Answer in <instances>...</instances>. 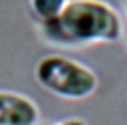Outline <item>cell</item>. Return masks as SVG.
I'll return each instance as SVG.
<instances>
[{
    "label": "cell",
    "mask_w": 127,
    "mask_h": 125,
    "mask_svg": "<svg viewBox=\"0 0 127 125\" xmlns=\"http://www.w3.org/2000/svg\"><path fill=\"white\" fill-rule=\"evenodd\" d=\"M38 107L25 95L0 90V125H37Z\"/></svg>",
    "instance_id": "cell-3"
},
{
    "label": "cell",
    "mask_w": 127,
    "mask_h": 125,
    "mask_svg": "<svg viewBox=\"0 0 127 125\" xmlns=\"http://www.w3.org/2000/svg\"><path fill=\"white\" fill-rule=\"evenodd\" d=\"M67 3L69 0H30L32 10L42 22L55 19Z\"/></svg>",
    "instance_id": "cell-4"
},
{
    "label": "cell",
    "mask_w": 127,
    "mask_h": 125,
    "mask_svg": "<svg viewBox=\"0 0 127 125\" xmlns=\"http://www.w3.org/2000/svg\"><path fill=\"white\" fill-rule=\"evenodd\" d=\"M47 37L64 45L117 42L124 33L119 13L102 0H69L55 19L42 22Z\"/></svg>",
    "instance_id": "cell-1"
},
{
    "label": "cell",
    "mask_w": 127,
    "mask_h": 125,
    "mask_svg": "<svg viewBox=\"0 0 127 125\" xmlns=\"http://www.w3.org/2000/svg\"><path fill=\"white\" fill-rule=\"evenodd\" d=\"M35 77L47 92L65 100H84L99 87L94 70L62 55L44 57L37 63Z\"/></svg>",
    "instance_id": "cell-2"
},
{
    "label": "cell",
    "mask_w": 127,
    "mask_h": 125,
    "mask_svg": "<svg viewBox=\"0 0 127 125\" xmlns=\"http://www.w3.org/2000/svg\"><path fill=\"white\" fill-rule=\"evenodd\" d=\"M126 8H127V0H126Z\"/></svg>",
    "instance_id": "cell-6"
},
{
    "label": "cell",
    "mask_w": 127,
    "mask_h": 125,
    "mask_svg": "<svg viewBox=\"0 0 127 125\" xmlns=\"http://www.w3.org/2000/svg\"><path fill=\"white\" fill-rule=\"evenodd\" d=\"M57 125H87V124L82 119H67V120H64V122H60Z\"/></svg>",
    "instance_id": "cell-5"
}]
</instances>
